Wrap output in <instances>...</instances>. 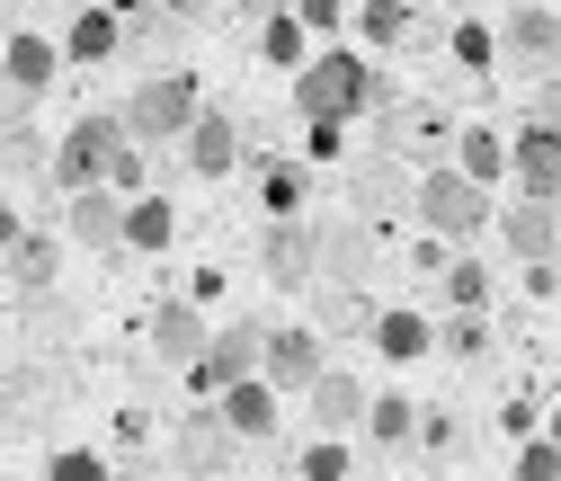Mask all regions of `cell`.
Segmentation results:
<instances>
[{
	"mask_svg": "<svg viewBox=\"0 0 561 481\" xmlns=\"http://www.w3.org/2000/svg\"><path fill=\"white\" fill-rule=\"evenodd\" d=\"M161 10H170L179 27H196V19H205V0H161Z\"/></svg>",
	"mask_w": 561,
	"mask_h": 481,
	"instance_id": "40",
	"label": "cell"
},
{
	"mask_svg": "<svg viewBox=\"0 0 561 481\" xmlns=\"http://www.w3.org/2000/svg\"><path fill=\"white\" fill-rule=\"evenodd\" d=\"M552 446H561V410H552Z\"/></svg>",
	"mask_w": 561,
	"mask_h": 481,
	"instance_id": "43",
	"label": "cell"
},
{
	"mask_svg": "<svg viewBox=\"0 0 561 481\" xmlns=\"http://www.w3.org/2000/svg\"><path fill=\"white\" fill-rule=\"evenodd\" d=\"M205 339H215V321H205L196 304H161V312H152V357H161V366L187 375V366L205 357Z\"/></svg>",
	"mask_w": 561,
	"mask_h": 481,
	"instance_id": "16",
	"label": "cell"
},
{
	"mask_svg": "<svg viewBox=\"0 0 561 481\" xmlns=\"http://www.w3.org/2000/svg\"><path fill=\"white\" fill-rule=\"evenodd\" d=\"M232 446H241V437L224 428V410H196V420L179 428V463H187V472H224Z\"/></svg>",
	"mask_w": 561,
	"mask_h": 481,
	"instance_id": "20",
	"label": "cell"
},
{
	"mask_svg": "<svg viewBox=\"0 0 561 481\" xmlns=\"http://www.w3.org/2000/svg\"><path fill=\"white\" fill-rule=\"evenodd\" d=\"M321 366H330V357H321V330H312V321H276V330H267L259 375H267L276 392H312V383H321Z\"/></svg>",
	"mask_w": 561,
	"mask_h": 481,
	"instance_id": "7",
	"label": "cell"
},
{
	"mask_svg": "<svg viewBox=\"0 0 561 481\" xmlns=\"http://www.w3.org/2000/svg\"><path fill=\"white\" fill-rule=\"evenodd\" d=\"M0 45H10V19H0Z\"/></svg>",
	"mask_w": 561,
	"mask_h": 481,
	"instance_id": "45",
	"label": "cell"
},
{
	"mask_svg": "<svg viewBox=\"0 0 561 481\" xmlns=\"http://www.w3.org/2000/svg\"><path fill=\"white\" fill-rule=\"evenodd\" d=\"M45 481H107V463L72 446V455H54V463H45Z\"/></svg>",
	"mask_w": 561,
	"mask_h": 481,
	"instance_id": "36",
	"label": "cell"
},
{
	"mask_svg": "<svg viewBox=\"0 0 561 481\" xmlns=\"http://www.w3.org/2000/svg\"><path fill=\"white\" fill-rule=\"evenodd\" d=\"M196 116H205V99H196L187 72H144V81L125 90V107H116V125H125L144 152H152V144H179Z\"/></svg>",
	"mask_w": 561,
	"mask_h": 481,
	"instance_id": "3",
	"label": "cell"
},
{
	"mask_svg": "<svg viewBox=\"0 0 561 481\" xmlns=\"http://www.w3.org/2000/svg\"><path fill=\"white\" fill-rule=\"evenodd\" d=\"M179 144H187V170H196V179H232V161H241V125H232L224 107H205V116L179 134Z\"/></svg>",
	"mask_w": 561,
	"mask_h": 481,
	"instance_id": "17",
	"label": "cell"
},
{
	"mask_svg": "<svg viewBox=\"0 0 561 481\" xmlns=\"http://www.w3.org/2000/svg\"><path fill=\"white\" fill-rule=\"evenodd\" d=\"M552 215H561V196H552Z\"/></svg>",
	"mask_w": 561,
	"mask_h": 481,
	"instance_id": "47",
	"label": "cell"
},
{
	"mask_svg": "<svg viewBox=\"0 0 561 481\" xmlns=\"http://www.w3.org/2000/svg\"><path fill=\"white\" fill-rule=\"evenodd\" d=\"M410 215H419V232H437V241H481V232H490V187L463 179L455 161H446V170H419Z\"/></svg>",
	"mask_w": 561,
	"mask_h": 481,
	"instance_id": "2",
	"label": "cell"
},
{
	"mask_svg": "<svg viewBox=\"0 0 561 481\" xmlns=\"http://www.w3.org/2000/svg\"><path fill=\"white\" fill-rule=\"evenodd\" d=\"M241 10H250V19H276V10H295V0H241Z\"/></svg>",
	"mask_w": 561,
	"mask_h": 481,
	"instance_id": "41",
	"label": "cell"
},
{
	"mask_svg": "<svg viewBox=\"0 0 561 481\" xmlns=\"http://www.w3.org/2000/svg\"><path fill=\"white\" fill-rule=\"evenodd\" d=\"M295 116H330V125H347V116H366V107H383V81H375V62L357 54V45H330V54H312L304 72H295V99H286Z\"/></svg>",
	"mask_w": 561,
	"mask_h": 481,
	"instance_id": "1",
	"label": "cell"
},
{
	"mask_svg": "<svg viewBox=\"0 0 561 481\" xmlns=\"http://www.w3.org/2000/svg\"><path fill=\"white\" fill-rule=\"evenodd\" d=\"M526 125H552L561 134V72H543V90L526 99Z\"/></svg>",
	"mask_w": 561,
	"mask_h": 481,
	"instance_id": "37",
	"label": "cell"
},
{
	"mask_svg": "<svg viewBox=\"0 0 561 481\" xmlns=\"http://www.w3.org/2000/svg\"><path fill=\"white\" fill-rule=\"evenodd\" d=\"M500 62H517V72H552V62H561V10H552V0H526V10H508V27H500Z\"/></svg>",
	"mask_w": 561,
	"mask_h": 481,
	"instance_id": "8",
	"label": "cell"
},
{
	"mask_svg": "<svg viewBox=\"0 0 561 481\" xmlns=\"http://www.w3.org/2000/svg\"><path fill=\"white\" fill-rule=\"evenodd\" d=\"M446 304L455 312H490V267L481 259H446Z\"/></svg>",
	"mask_w": 561,
	"mask_h": 481,
	"instance_id": "28",
	"label": "cell"
},
{
	"mask_svg": "<svg viewBox=\"0 0 561 481\" xmlns=\"http://www.w3.org/2000/svg\"><path fill=\"white\" fill-rule=\"evenodd\" d=\"M259 54H267V62H276V72H286V81H295V72H304V62H312V36H304V19H295V10H276V19L259 27Z\"/></svg>",
	"mask_w": 561,
	"mask_h": 481,
	"instance_id": "25",
	"label": "cell"
},
{
	"mask_svg": "<svg viewBox=\"0 0 561 481\" xmlns=\"http://www.w3.org/2000/svg\"><path fill=\"white\" fill-rule=\"evenodd\" d=\"M259 205H267V224H276V215H304V170L276 161V170L259 179Z\"/></svg>",
	"mask_w": 561,
	"mask_h": 481,
	"instance_id": "29",
	"label": "cell"
},
{
	"mask_svg": "<svg viewBox=\"0 0 561 481\" xmlns=\"http://www.w3.org/2000/svg\"><path fill=\"white\" fill-rule=\"evenodd\" d=\"M304 401H312L321 437H347V428H366V410H375V392H366L357 375H339V366H321V383H312Z\"/></svg>",
	"mask_w": 561,
	"mask_h": 481,
	"instance_id": "14",
	"label": "cell"
},
{
	"mask_svg": "<svg viewBox=\"0 0 561 481\" xmlns=\"http://www.w3.org/2000/svg\"><path fill=\"white\" fill-rule=\"evenodd\" d=\"M366 437H375V446H410V437H419V401H410V392H375Z\"/></svg>",
	"mask_w": 561,
	"mask_h": 481,
	"instance_id": "27",
	"label": "cell"
},
{
	"mask_svg": "<svg viewBox=\"0 0 561 481\" xmlns=\"http://www.w3.org/2000/svg\"><path fill=\"white\" fill-rule=\"evenodd\" d=\"M437 348H455V357H481V348H490V330H481V312L446 321V330H437Z\"/></svg>",
	"mask_w": 561,
	"mask_h": 481,
	"instance_id": "33",
	"label": "cell"
},
{
	"mask_svg": "<svg viewBox=\"0 0 561 481\" xmlns=\"http://www.w3.org/2000/svg\"><path fill=\"white\" fill-rule=\"evenodd\" d=\"M295 472H304V481H347V472H357V455H347V437H321V446L295 455Z\"/></svg>",
	"mask_w": 561,
	"mask_h": 481,
	"instance_id": "30",
	"label": "cell"
},
{
	"mask_svg": "<svg viewBox=\"0 0 561 481\" xmlns=\"http://www.w3.org/2000/svg\"><path fill=\"white\" fill-rule=\"evenodd\" d=\"M304 144H312V161H347V125H330V116H304Z\"/></svg>",
	"mask_w": 561,
	"mask_h": 481,
	"instance_id": "34",
	"label": "cell"
},
{
	"mask_svg": "<svg viewBox=\"0 0 561 481\" xmlns=\"http://www.w3.org/2000/svg\"><path fill=\"white\" fill-rule=\"evenodd\" d=\"M508 179H517V196H561V134L552 125H517V144H508Z\"/></svg>",
	"mask_w": 561,
	"mask_h": 481,
	"instance_id": "10",
	"label": "cell"
},
{
	"mask_svg": "<svg viewBox=\"0 0 561 481\" xmlns=\"http://www.w3.org/2000/svg\"><path fill=\"white\" fill-rule=\"evenodd\" d=\"M215 410H224V428H232L241 446H267V437H276V383H267V375L224 383V392H215Z\"/></svg>",
	"mask_w": 561,
	"mask_h": 481,
	"instance_id": "13",
	"label": "cell"
},
{
	"mask_svg": "<svg viewBox=\"0 0 561 481\" xmlns=\"http://www.w3.org/2000/svg\"><path fill=\"white\" fill-rule=\"evenodd\" d=\"M54 72H62V45H54V36H36V27H10V45H0V81L27 90V99H45V90H54Z\"/></svg>",
	"mask_w": 561,
	"mask_h": 481,
	"instance_id": "12",
	"label": "cell"
},
{
	"mask_svg": "<svg viewBox=\"0 0 561 481\" xmlns=\"http://www.w3.org/2000/svg\"><path fill=\"white\" fill-rule=\"evenodd\" d=\"M410 170L401 161H366L357 179H347V215H357V224H383V215H401V205H410Z\"/></svg>",
	"mask_w": 561,
	"mask_h": 481,
	"instance_id": "15",
	"label": "cell"
},
{
	"mask_svg": "<svg viewBox=\"0 0 561 481\" xmlns=\"http://www.w3.org/2000/svg\"><path fill=\"white\" fill-rule=\"evenodd\" d=\"M19 241V215H10V205H0V250H10Z\"/></svg>",
	"mask_w": 561,
	"mask_h": 481,
	"instance_id": "42",
	"label": "cell"
},
{
	"mask_svg": "<svg viewBox=\"0 0 561 481\" xmlns=\"http://www.w3.org/2000/svg\"><path fill=\"white\" fill-rule=\"evenodd\" d=\"M27 107H36L27 90H10V81H0V134H19V125H27Z\"/></svg>",
	"mask_w": 561,
	"mask_h": 481,
	"instance_id": "38",
	"label": "cell"
},
{
	"mask_svg": "<svg viewBox=\"0 0 561 481\" xmlns=\"http://www.w3.org/2000/svg\"><path fill=\"white\" fill-rule=\"evenodd\" d=\"M72 241L81 250H125V196L116 187H81L72 196Z\"/></svg>",
	"mask_w": 561,
	"mask_h": 481,
	"instance_id": "18",
	"label": "cell"
},
{
	"mask_svg": "<svg viewBox=\"0 0 561 481\" xmlns=\"http://www.w3.org/2000/svg\"><path fill=\"white\" fill-rule=\"evenodd\" d=\"M0 267H10V286H19V295H45V286H54V267H62V241L19 224V241L0 250Z\"/></svg>",
	"mask_w": 561,
	"mask_h": 481,
	"instance_id": "19",
	"label": "cell"
},
{
	"mask_svg": "<svg viewBox=\"0 0 561 481\" xmlns=\"http://www.w3.org/2000/svg\"><path fill=\"white\" fill-rule=\"evenodd\" d=\"M125 152H134V134H125L116 116H72V134L54 144V187H62V196H81V187H107Z\"/></svg>",
	"mask_w": 561,
	"mask_h": 481,
	"instance_id": "4",
	"label": "cell"
},
{
	"mask_svg": "<svg viewBox=\"0 0 561 481\" xmlns=\"http://www.w3.org/2000/svg\"><path fill=\"white\" fill-rule=\"evenodd\" d=\"M508 10H526V0H508Z\"/></svg>",
	"mask_w": 561,
	"mask_h": 481,
	"instance_id": "46",
	"label": "cell"
},
{
	"mask_svg": "<svg viewBox=\"0 0 561 481\" xmlns=\"http://www.w3.org/2000/svg\"><path fill=\"white\" fill-rule=\"evenodd\" d=\"M312 241H321V267H330V286H366V267H375V224L339 215V224H312Z\"/></svg>",
	"mask_w": 561,
	"mask_h": 481,
	"instance_id": "11",
	"label": "cell"
},
{
	"mask_svg": "<svg viewBox=\"0 0 561 481\" xmlns=\"http://www.w3.org/2000/svg\"><path fill=\"white\" fill-rule=\"evenodd\" d=\"M295 19H304V36H312V27L339 36V27H347V0H295Z\"/></svg>",
	"mask_w": 561,
	"mask_h": 481,
	"instance_id": "35",
	"label": "cell"
},
{
	"mask_svg": "<svg viewBox=\"0 0 561 481\" xmlns=\"http://www.w3.org/2000/svg\"><path fill=\"white\" fill-rule=\"evenodd\" d=\"M170 241H179V205H170V196H125V250L152 259V250H170Z\"/></svg>",
	"mask_w": 561,
	"mask_h": 481,
	"instance_id": "21",
	"label": "cell"
},
{
	"mask_svg": "<svg viewBox=\"0 0 561 481\" xmlns=\"http://www.w3.org/2000/svg\"><path fill=\"white\" fill-rule=\"evenodd\" d=\"M490 224H500V250L508 259H561V215H552L543 196H508Z\"/></svg>",
	"mask_w": 561,
	"mask_h": 481,
	"instance_id": "9",
	"label": "cell"
},
{
	"mask_svg": "<svg viewBox=\"0 0 561 481\" xmlns=\"http://www.w3.org/2000/svg\"><path fill=\"white\" fill-rule=\"evenodd\" d=\"M455 62L463 72H490V62H500V36L490 27H455Z\"/></svg>",
	"mask_w": 561,
	"mask_h": 481,
	"instance_id": "32",
	"label": "cell"
},
{
	"mask_svg": "<svg viewBox=\"0 0 561 481\" xmlns=\"http://www.w3.org/2000/svg\"><path fill=\"white\" fill-rule=\"evenodd\" d=\"M455 170H463V179H481V187H500V170H508L500 125H463V134H455Z\"/></svg>",
	"mask_w": 561,
	"mask_h": 481,
	"instance_id": "24",
	"label": "cell"
},
{
	"mask_svg": "<svg viewBox=\"0 0 561 481\" xmlns=\"http://www.w3.org/2000/svg\"><path fill=\"white\" fill-rule=\"evenodd\" d=\"M259 277L286 286V295H304V286L321 277V241H312L304 215H276V224H267V241H259Z\"/></svg>",
	"mask_w": 561,
	"mask_h": 481,
	"instance_id": "6",
	"label": "cell"
},
{
	"mask_svg": "<svg viewBox=\"0 0 561 481\" xmlns=\"http://www.w3.org/2000/svg\"><path fill=\"white\" fill-rule=\"evenodd\" d=\"M0 179H10V152H0Z\"/></svg>",
	"mask_w": 561,
	"mask_h": 481,
	"instance_id": "44",
	"label": "cell"
},
{
	"mask_svg": "<svg viewBox=\"0 0 561 481\" xmlns=\"http://www.w3.org/2000/svg\"><path fill=\"white\" fill-rule=\"evenodd\" d=\"M410 0H357V36L375 45V54H392V45H410Z\"/></svg>",
	"mask_w": 561,
	"mask_h": 481,
	"instance_id": "26",
	"label": "cell"
},
{
	"mask_svg": "<svg viewBox=\"0 0 561 481\" xmlns=\"http://www.w3.org/2000/svg\"><path fill=\"white\" fill-rule=\"evenodd\" d=\"M517 481H561V446L552 437H526L517 446Z\"/></svg>",
	"mask_w": 561,
	"mask_h": 481,
	"instance_id": "31",
	"label": "cell"
},
{
	"mask_svg": "<svg viewBox=\"0 0 561 481\" xmlns=\"http://www.w3.org/2000/svg\"><path fill=\"white\" fill-rule=\"evenodd\" d=\"M259 357H267V330H259V321H224L215 339H205V357L187 366V383L215 401L224 383H250V375H259Z\"/></svg>",
	"mask_w": 561,
	"mask_h": 481,
	"instance_id": "5",
	"label": "cell"
},
{
	"mask_svg": "<svg viewBox=\"0 0 561 481\" xmlns=\"http://www.w3.org/2000/svg\"><path fill=\"white\" fill-rule=\"evenodd\" d=\"M410 267H419V277H446V241L428 232V241H419V250H410Z\"/></svg>",
	"mask_w": 561,
	"mask_h": 481,
	"instance_id": "39",
	"label": "cell"
},
{
	"mask_svg": "<svg viewBox=\"0 0 561 481\" xmlns=\"http://www.w3.org/2000/svg\"><path fill=\"white\" fill-rule=\"evenodd\" d=\"M107 54H125V19L116 10H81L72 36H62V62H107Z\"/></svg>",
	"mask_w": 561,
	"mask_h": 481,
	"instance_id": "23",
	"label": "cell"
},
{
	"mask_svg": "<svg viewBox=\"0 0 561 481\" xmlns=\"http://www.w3.org/2000/svg\"><path fill=\"white\" fill-rule=\"evenodd\" d=\"M375 348H383L392 366H419V357L437 348V321H428V312H375Z\"/></svg>",
	"mask_w": 561,
	"mask_h": 481,
	"instance_id": "22",
	"label": "cell"
},
{
	"mask_svg": "<svg viewBox=\"0 0 561 481\" xmlns=\"http://www.w3.org/2000/svg\"><path fill=\"white\" fill-rule=\"evenodd\" d=\"M552 10H561V0H552Z\"/></svg>",
	"mask_w": 561,
	"mask_h": 481,
	"instance_id": "48",
	"label": "cell"
}]
</instances>
